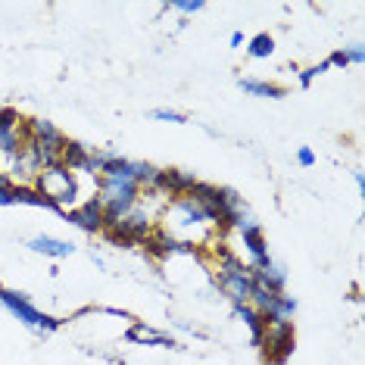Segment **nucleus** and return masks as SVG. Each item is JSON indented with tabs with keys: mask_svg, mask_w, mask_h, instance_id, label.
I'll return each mask as SVG.
<instances>
[{
	"mask_svg": "<svg viewBox=\"0 0 365 365\" xmlns=\"http://www.w3.org/2000/svg\"><path fill=\"white\" fill-rule=\"evenodd\" d=\"M41 197L47 200V206L56 212V215H66V210H72L78 200V175L69 172L66 165H51V169H41V175L35 178V185Z\"/></svg>",
	"mask_w": 365,
	"mask_h": 365,
	"instance_id": "nucleus-1",
	"label": "nucleus"
},
{
	"mask_svg": "<svg viewBox=\"0 0 365 365\" xmlns=\"http://www.w3.org/2000/svg\"><path fill=\"white\" fill-rule=\"evenodd\" d=\"M0 306H4L13 319H19L26 328L41 331V334H51V331L63 328V319H56V315H51V312H41L26 294H16V290L0 287Z\"/></svg>",
	"mask_w": 365,
	"mask_h": 365,
	"instance_id": "nucleus-2",
	"label": "nucleus"
},
{
	"mask_svg": "<svg viewBox=\"0 0 365 365\" xmlns=\"http://www.w3.org/2000/svg\"><path fill=\"white\" fill-rule=\"evenodd\" d=\"M297 346V331L294 322H278V325H265V337L259 344L262 359L269 365H284L290 356H294Z\"/></svg>",
	"mask_w": 365,
	"mask_h": 365,
	"instance_id": "nucleus-3",
	"label": "nucleus"
},
{
	"mask_svg": "<svg viewBox=\"0 0 365 365\" xmlns=\"http://www.w3.org/2000/svg\"><path fill=\"white\" fill-rule=\"evenodd\" d=\"M63 219H69L72 225H78L81 231H88V235H101L103 225H106L103 206H101V200H97V197H91V200L72 206V210H66Z\"/></svg>",
	"mask_w": 365,
	"mask_h": 365,
	"instance_id": "nucleus-4",
	"label": "nucleus"
},
{
	"mask_svg": "<svg viewBox=\"0 0 365 365\" xmlns=\"http://www.w3.org/2000/svg\"><path fill=\"white\" fill-rule=\"evenodd\" d=\"M240 244H244V253L250 256V269L253 272H262L272 265V256H269V240H265L262 228L259 225H250V228H240Z\"/></svg>",
	"mask_w": 365,
	"mask_h": 365,
	"instance_id": "nucleus-5",
	"label": "nucleus"
},
{
	"mask_svg": "<svg viewBox=\"0 0 365 365\" xmlns=\"http://www.w3.org/2000/svg\"><path fill=\"white\" fill-rule=\"evenodd\" d=\"M194 181H197V178L190 175V172H181V169H160L153 190H156V194H163L165 200H178V197H187V190L194 187Z\"/></svg>",
	"mask_w": 365,
	"mask_h": 365,
	"instance_id": "nucleus-6",
	"label": "nucleus"
},
{
	"mask_svg": "<svg viewBox=\"0 0 365 365\" xmlns=\"http://www.w3.org/2000/svg\"><path fill=\"white\" fill-rule=\"evenodd\" d=\"M125 340L131 344H140V346H169V350H175V337L165 334V331L147 325V322H131L128 331H125Z\"/></svg>",
	"mask_w": 365,
	"mask_h": 365,
	"instance_id": "nucleus-7",
	"label": "nucleus"
},
{
	"mask_svg": "<svg viewBox=\"0 0 365 365\" xmlns=\"http://www.w3.org/2000/svg\"><path fill=\"white\" fill-rule=\"evenodd\" d=\"M29 250L31 253H41L47 259H66V256L76 253V244L72 240H63V237H51V235H38L29 240Z\"/></svg>",
	"mask_w": 365,
	"mask_h": 365,
	"instance_id": "nucleus-8",
	"label": "nucleus"
},
{
	"mask_svg": "<svg viewBox=\"0 0 365 365\" xmlns=\"http://www.w3.org/2000/svg\"><path fill=\"white\" fill-rule=\"evenodd\" d=\"M231 315L240 319L247 328H250V344L259 346L262 337H265V319H262V312H256L250 303H240V306H231Z\"/></svg>",
	"mask_w": 365,
	"mask_h": 365,
	"instance_id": "nucleus-9",
	"label": "nucleus"
},
{
	"mask_svg": "<svg viewBox=\"0 0 365 365\" xmlns=\"http://www.w3.org/2000/svg\"><path fill=\"white\" fill-rule=\"evenodd\" d=\"M88 160H91V147L88 144H81V140H69L66 138V144H63V156H60V163L66 165L69 172H88Z\"/></svg>",
	"mask_w": 365,
	"mask_h": 365,
	"instance_id": "nucleus-10",
	"label": "nucleus"
},
{
	"mask_svg": "<svg viewBox=\"0 0 365 365\" xmlns=\"http://www.w3.org/2000/svg\"><path fill=\"white\" fill-rule=\"evenodd\" d=\"M297 315V297H287V294H278L275 303L262 312L265 325H278V322H290Z\"/></svg>",
	"mask_w": 365,
	"mask_h": 365,
	"instance_id": "nucleus-11",
	"label": "nucleus"
},
{
	"mask_svg": "<svg viewBox=\"0 0 365 365\" xmlns=\"http://www.w3.org/2000/svg\"><path fill=\"white\" fill-rule=\"evenodd\" d=\"M253 281H256V284H259V287L272 290V294H284V287H287V272L281 269V265L272 262L269 269L253 272Z\"/></svg>",
	"mask_w": 365,
	"mask_h": 365,
	"instance_id": "nucleus-12",
	"label": "nucleus"
},
{
	"mask_svg": "<svg viewBox=\"0 0 365 365\" xmlns=\"http://www.w3.org/2000/svg\"><path fill=\"white\" fill-rule=\"evenodd\" d=\"M237 88L244 91V94H250V97H269V101L284 97V88L275 85V81H262V78H240Z\"/></svg>",
	"mask_w": 365,
	"mask_h": 365,
	"instance_id": "nucleus-13",
	"label": "nucleus"
},
{
	"mask_svg": "<svg viewBox=\"0 0 365 365\" xmlns=\"http://www.w3.org/2000/svg\"><path fill=\"white\" fill-rule=\"evenodd\" d=\"M272 53H275V38L269 31H259L247 41V56H253V60H269Z\"/></svg>",
	"mask_w": 365,
	"mask_h": 365,
	"instance_id": "nucleus-14",
	"label": "nucleus"
},
{
	"mask_svg": "<svg viewBox=\"0 0 365 365\" xmlns=\"http://www.w3.org/2000/svg\"><path fill=\"white\" fill-rule=\"evenodd\" d=\"M16 203H26V206H41V210H51L44 197H41L35 187H26V185H16Z\"/></svg>",
	"mask_w": 365,
	"mask_h": 365,
	"instance_id": "nucleus-15",
	"label": "nucleus"
},
{
	"mask_svg": "<svg viewBox=\"0 0 365 365\" xmlns=\"http://www.w3.org/2000/svg\"><path fill=\"white\" fill-rule=\"evenodd\" d=\"M165 10H175L181 16H197L206 10V0H172V4H165Z\"/></svg>",
	"mask_w": 365,
	"mask_h": 365,
	"instance_id": "nucleus-16",
	"label": "nucleus"
},
{
	"mask_svg": "<svg viewBox=\"0 0 365 365\" xmlns=\"http://www.w3.org/2000/svg\"><path fill=\"white\" fill-rule=\"evenodd\" d=\"M331 66H328V60H322V63H315V66H309V69H303L300 72V88L306 91V88H312V81L322 76V72H328Z\"/></svg>",
	"mask_w": 365,
	"mask_h": 365,
	"instance_id": "nucleus-17",
	"label": "nucleus"
},
{
	"mask_svg": "<svg viewBox=\"0 0 365 365\" xmlns=\"http://www.w3.org/2000/svg\"><path fill=\"white\" fill-rule=\"evenodd\" d=\"M22 115H19V110H13V106H4L0 110V131H10V128H19L22 125Z\"/></svg>",
	"mask_w": 365,
	"mask_h": 365,
	"instance_id": "nucleus-18",
	"label": "nucleus"
},
{
	"mask_svg": "<svg viewBox=\"0 0 365 365\" xmlns=\"http://www.w3.org/2000/svg\"><path fill=\"white\" fill-rule=\"evenodd\" d=\"M150 119H160V122H172V125H187V115L185 113H178V110H153L150 113Z\"/></svg>",
	"mask_w": 365,
	"mask_h": 365,
	"instance_id": "nucleus-19",
	"label": "nucleus"
},
{
	"mask_svg": "<svg viewBox=\"0 0 365 365\" xmlns=\"http://www.w3.org/2000/svg\"><path fill=\"white\" fill-rule=\"evenodd\" d=\"M0 206H16V185L6 175H0Z\"/></svg>",
	"mask_w": 365,
	"mask_h": 365,
	"instance_id": "nucleus-20",
	"label": "nucleus"
},
{
	"mask_svg": "<svg viewBox=\"0 0 365 365\" xmlns=\"http://www.w3.org/2000/svg\"><path fill=\"white\" fill-rule=\"evenodd\" d=\"M297 163H300L303 169H312V165H315V153L309 150V147H300V150H297Z\"/></svg>",
	"mask_w": 365,
	"mask_h": 365,
	"instance_id": "nucleus-21",
	"label": "nucleus"
},
{
	"mask_svg": "<svg viewBox=\"0 0 365 365\" xmlns=\"http://www.w3.org/2000/svg\"><path fill=\"white\" fill-rule=\"evenodd\" d=\"M346 60H350V63H356V66H359L362 60H365V47L362 44H353V47H346Z\"/></svg>",
	"mask_w": 365,
	"mask_h": 365,
	"instance_id": "nucleus-22",
	"label": "nucleus"
},
{
	"mask_svg": "<svg viewBox=\"0 0 365 365\" xmlns=\"http://www.w3.org/2000/svg\"><path fill=\"white\" fill-rule=\"evenodd\" d=\"M328 66H337V69H346V66H350V60H346V53L344 51H334L328 56Z\"/></svg>",
	"mask_w": 365,
	"mask_h": 365,
	"instance_id": "nucleus-23",
	"label": "nucleus"
},
{
	"mask_svg": "<svg viewBox=\"0 0 365 365\" xmlns=\"http://www.w3.org/2000/svg\"><path fill=\"white\" fill-rule=\"evenodd\" d=\"M353 181H356V187H359V194H365V175L362 172H353Z\"/></svg>",
	"mask_w": 365,
	"mask_h": 365,
	"instance_id": "nucleus-24",
	"label": "nucleus"
},
{
	"mask_svg": "<svg viewBox=\"0 0 365 365\" xmlns=\"http://www.w3.org/2000/svg\"><path fill=\"white\" fill-rule=\"evenodd\" d=\"M228 44H231V47H240V44H244V35H240V31H231Z\"/></svg>",
	"mask_w": 365,
	"mask_h": 365,
	"instance_id": "nucleus-25",
	"label": "nucleus"
}]
</instances>
